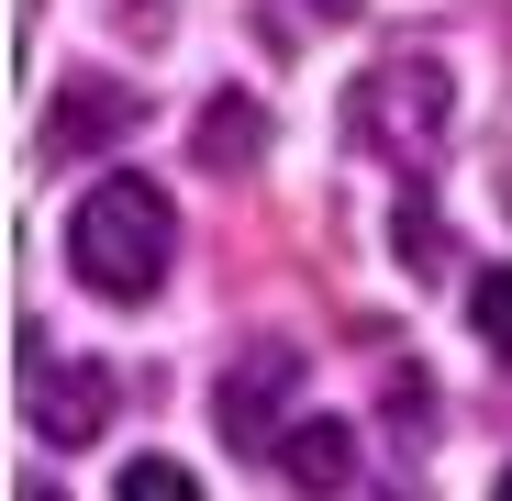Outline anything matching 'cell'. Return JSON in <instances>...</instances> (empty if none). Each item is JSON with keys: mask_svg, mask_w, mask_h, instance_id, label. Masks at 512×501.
Here are the masks:
<instances>
[{"mask_svg": "<svg viewBox=\"0 0 512 501\" xmlns=\"http://www.w3.org/2000/svg\"><path fill=\"white\" fill-rule=\"evenodd\" d=\"M134 123H145V90H123V78H56V101H45V123H34V167L112 156Z\"/></svg>", "mask_w": 512, "mask_h": 501, "instance_id": "5", "label": "cell"}, {"mask_svg": "<svg viewBox=\"0 0 512 501\" xmlns=\"http://www.w3.org/2000/svg\"><path fill=\"white\" fill-rule=\"evenodd\" d=\"M112 368H56V346H45V323H23V412H34V435L45 446H90L101 424H112Z\"/></svg>", "mask_w": 512, "mask_h": 501, "instance_id": "4", "label": "cell"}, {"mask_svg": "<svg viewBox=\"0 0 512 501\" xmlns=\"http://www.w3.org/2000/svg\"><path fill=\"white\" fill-rule=\"evenodd\" d=\"M279 468H290V490L334 501V490L357 479V424H334V412H301V424L279 435Z\"/></svg>", "mask_w": 512, "mask_h": 501, "instance_id": "6", "label": "cell"}, {"mask_svg": "<svg viewBox=\"0 0 512 501\" xmlns=\"http://www.w3.org/2000/svg\"><path fill=\"white\" fill-rule=\"evenodd\" d=\"M12 501H67V490H45V479H23V490H12Z\"/></svg>", "mask_w": 512, "mask_h": 501, "instance_id": "11", "label": "cell"}, {"mask_svg": "<svg viewBox=\"0 0 512 501\" xmlns=\"http://www.w3.org/2000/svg\"><path fill=\"white\" fill-rule=\"evenodd\" d=\"M167 257H179V212H167L156 179L112 167V179L78 190V212H67V268H78V290H101V301H156Z\"/></svg>", "mask_w": 512, "mask_h": 501, "instance_id": "1", "label": "cell"}, {"mask_svg": "<svg viewBox=\"0 0 512 501\" xmlns=\"http://www.w3.org/2000/svg\"><path fill=\"white\" fill-rule=\"evenodd\" d=\"M346 123H357V145L379 156V167H401V179L423 190L435 179V156H446V123H457V67L446 56H390V67H368L357 78V101H346Z\"/></svg>", "mask_w": 512, "mask_h": 501, "instance_id": "2", "label": "cell"}, {"mask_svg": "<svg viewBox=\"0 0 512 501\" xmlns=\"http://www.w3.org/2000/svg\"><path fill=\"white\" fill-rule=\"evenodd\" d=\"M490 501H512V468H501V479H490Z\"/></svg>", "mask_w": 512, "mask_h": 501, "instance_id": "13", "label": "cell"}, {"mask_svg": "<svg viewBox=\"0 0 512 501\" xmlns=\"http://www.w3.org/2000/svg\"><path fill=\"white\" fill-rule=\"evenodd\" d=\"M190 145H201V167H256L268 156V101L256 90H212L201 123H190Z\"/></svg>", "mask_w": 512, "mask_h": 501, "instance_id": "7", "label": "cell"}, {"mask_svg": "<svg viewBox=\"0 0 512 501\" xmlns=\"http://www.w3.org/2000/svg\"><path fill=\"white\" fill-rule=\"evenodd\" d=\"M112 501H201V479L179 457H123V490Z\"/></svg>", "mask_w": 512, "mask_h": 501, "instance_id": "10", "label": "cell"}, {"mask_svg": "<svg viewBox=\"0 0 512 501\" xmlns=\"http://www.w3.org/2000/svg\"><path fill=\"white\" fill-rule=\"evenodd\" d=\"M312 12H323V23H346V12H357V0H312Z\"/></svg>", "mask_w": 512, "mask_h": 501, "instance_id": "12", "label": "cell"}, {"mask_svg": "<svg viewBox=\"0 0 512 501\" xmlns=\"http://www.w3.org/2000/svg\"><path fill=\"white\" fill-rule=\"evenodd\" d=\"M290 401H301V346H290V334H256V346L212 379V424H223L234 457H268V435L301 424Z\"/></svg>", "mask_w": 512, "mask_h": 501, "instance_id": "3", "label": "cell"}, {"mask_svg": "<svg viewBox=\"0 0 512 501\" xmlns=\"http://www.w3.org/2000/svg\"><path fill=\"white\" fill-rule=\"evenodd\" d=\"M468 323H479L490 357H512V268H479L468 279Z\"/></svg>", "mask_w": 512, "mask_h": 501, "instance_id": "9", "label": "cell"}, {"mask_svg": "<svg viewBox=\"0 0 512 501\" xmlns=\"http://www.w3.org/2000/svg\"><path fill=\"white\" fill-rule=\"evenodd\" d=\"M390 245H401V268H412V279H435V268H446V212L423 201V190H401V212H390Z\"/></svg>", "mask_w": 512, "mask_h": 501, "instance_id": "8", "label": "cell"}]
</instances>
